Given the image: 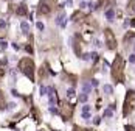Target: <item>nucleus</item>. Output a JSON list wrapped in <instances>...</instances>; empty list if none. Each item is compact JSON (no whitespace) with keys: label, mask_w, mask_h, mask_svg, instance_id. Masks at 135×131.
Wrapping results in <instances>:
<instances>
[{"label":"nucleus","mask_w":135,"mask_h":131,"mask_svg":"<svg viewBox=\"0 0 135 131\" xmlns=\"http://www.w3.org/2000/svg\"><path fill=\"white\" fill-rule=\"evenodd\" d=\"M112 77L117 83H121L124 80V61L121 56H117L112 64Z\"/></svg>","instance_id":"nucleus-1"},{"label":"nucleus","mask_w":135,"mask_h":131,"mask_svg":"<svg viewBox=\"0 0 135 131\" xmlns=\"http://www.w3.org/2000/svg\"><path fill=\"white\" fill-rule=\"evenodd\" d=\"M19 69H20V72L23 75H27L31 81L34 80V63H33V59H30V58L20 59L19 61Z\"/></svg>","instance_id":"nucleus-2"},{"label":"nucleus","mask_w":135,"mask_h":131,"mask_svg":"<svg viewBox=\"0 0 135 131\" xmlns=\"http://www.w3.org/2000/svg\"><path fill=\"white\" fill-rule=\"evenodd\" d=\"M53 5H54L53 0H41L39 6H37V13L42 16H48L53 11Z\"/></svg>","instance_id":"nucleus-3"},{"label":"nucleus","mask_w":135,"mask_h":131,"mask_svg":"<svg viewBox=\"0 0 135 131\" xmlns=\"http://www.w3.org/2000/svg\"><path fill=\"white\" fill-rule=\"evenodd\" d=\"M135 106V92L133 90H129V95L126 97V102H124V109H123V114L127 116L129 112H132Z\"/></svg>","instance_id":"nucleus-4"},{"label":"nucleus","mask_w":135,"mask_h":131,"mask_svg":"<svg viewBox=\"0 0 135 131\" xmlns=\"http://www.w3.org/2000/svg\"><path fill=\"white\" fill-rule=\"evenodd\" d=\"M104 37H106V42H107V47L110 50H115L117 48V39H115V34L110 28H106L104 30Z\"/></svg>","instance_id":"nucleus-5"},{"label":"nucleus","mask_w":135,"mask_h":131,"mask_svg":"<svg viewBox=\"0 0 135 131\" xmlns=\"http://www.w3.org/2000/svg\"><path fill=\"white\" fill-rule=\"evenodd\" d=\"M61 116H62L65 120H68V119L73 116V106L68 105V103H61Z\"/></svg>","instance_id":"nucleus-6"},{"label":"nucleus","mask_w":135,"mask_h":131,"mask_svg":"<svg viewBox=\"0 0 135 131\" xmlns=\"http://www.w3.org/2000/svg\"><path fill=\"white\" fill-rule=\"evenodd\" d=\"M16 13H17V16H25V14L28 13V8H27V5H25V3H20V5L17 6Z\"/></svg>","instance_id":"nucleus-7"},{"label":"nucleus","mask_w":135,"mask_h":131,"mask_svg":"<svg viewBox=\"0 0 135 131\" xmlns=\"http://www.w3.org/2000/svg\"><path fill=\"white\" fill-rule=\"evenodd\" d=\"M90 109H92V108H90L89 105H84V106H82V119H84V120H89V119H90Z\"/></svg>","instance_id":"nucleus-8"},{"label":"nucleus","mask_w":135,"mask_h":131,"mask_svg":"<svg viewBox=\"0 0 135 131\" xmlns=\"http://www.w3.org/2000/svg\"><path fill=\"white\" fill-rule=\"evenodd\" d=\"M106 17H107V21H110V22H112L113 19H115V11H113L112 8H110V9H107V11H106Z\"/></svg>","instance_id":"nucleus-9"},{"label":"nucleus","mask_w":135,"mask_h":131,"mask_svg":"<svg viewBox=\"0 0 135 131\" xmlns=\"http://www.w3.org/2000/svg\"><path fill=\"white\" fill-rule=\"evenodd\" d=\"M81 17H84V14L81 13V11H76L73 16H71V21H75V22H78V21H81Z\"/></svg>","instance_id":"nucleus-10"},{"label":"nucleus","mask_w":135,"mask_h":131,"mask_svg":"<svg viewBox=\"0 0 135 131\" xmlns=\"http://www.w3.org/2000/svg\"><path fill=\"white\" fill-rule=\"evenodd\" d=\"M129 11L132 13V14H135V0H129Z\"/></svg>","instance_id":"nucleus-11"},{"label":"nucleus","mask_w":135,"mask_h":131,"mask_svg":"<svg viewBox=\"0 0 135 131\" xmlns=\"http://www.w3.org/2000/svg\"><path fill=\"white\" fill-rule=\"evenodd\" d=\"M104 92L107 94V95H110V94H113V87L110 84H104Z\"/></svg>","instance_id":"nucleus-12"},{"label":"nucleus","mask_w":135,"mask_h":131,"mask_svg":"<svg viewBox=\"0 0 135 131\" xmlns=\"http://www.w3.org/2000/svg\"><path fill=\"white\" fill-rule=\"evenodd\" d=\"M5 105H6V102H5V97H3L2 90H0V108H5Z\"/></svg>","instance_id":"nucleus-13"},{"label":"nucleus","mask_w":135,"mask_h":131,"mask_svg":"<svg viewBox=\"0 0 135 131\" xmlns=\"http://www.w3.org/2000/svg\"><path fill=\"white\" fill-rule=\"evenodd\" d=\"M112 116H113V109L107 108V109L104 111V117H112Z\"/></svg>","instance_id":"nucleus-14"},{"label":"nucleus","mask_w":135,"mask_h":131,"mask_svg":"<svg viewBox=\"0 0 135 131\" xmlns=\"http://www.w3.org/2000/svg\"><path fill=\"white\" fill-rule=\"evenodd\" d=\"M20 28H22V31H23V33H28V30H30V25H28L27 22H22Z\"/></svg>","instance_id":"nucleus-15"},{"label":"nucleus","mask_w":135,"mask_h":131,"mask_svg":"<svg viewBox=\"0 0 135 131\" xmlns=\"http://www.w3.org/2000/svg\"><path fill=\"white\" fill-rule=\"evenodd\" d=\"M67 97H68V98H73V97H75V89H68V90H67Z\"/></svg>","instance_id":"nucleus-16"},{"label":"nucleus","mask_w":135,"mask_h":131,"mask_svg":"<svg viewBox=\"0 0 135 131\" xmlns=\"http://www.w3.org/2000/svg\"><path fill=\"white\" fill-rule=\"evenodd\" d=\"M79 102H82V103L87 102V94H82V95H79Z\"/></svg>","instance_id":"nucleus-17"},{"label":"nucleus","mask_w":135,"mask_h":131,"mask_svg":"<svg viewBox=\"0 0 135 131\" xmlns=\"http://www.w3.org/2000/svg\"><path fill=\"white\" fill-rule=\"evenodd\" d=\"M6 27V22L3 21V19H0V28H5Z\"/></svg>","instance_id":"nucleus-18"},{"label":"nucleus","mask_w":135,"mask_h":131,"mask_svg":"<svg viewBox=\"0 0 135 131\" xmlns=\"http://www.w3.org/2000/svg\"><path fill=\"white\" fill-rule=\"evenodd\" d=\"M36 27L39 28V30H44V24H42V22H37V24H36Z\"/></svg>","instance_id":"nucleus-19"},{"label":"nucleus","mask_w":135,"mask_h":131,"mask_svg":"<svg viewBox=\"0 0 135 131\" xmlns=\"http://www.w3.org/2000/svg\"><path fill=\"white\" fill-rule=\"evenodd\" d=\"M16 106H17V105H16V103H9V105H8V109H9V111H11V109H14V108H16Z\"/></svg>","instance_id":"nucleus-20"},{"label":"nucleus","mask_w":135,"mask_h":131,"mask_svg":"<svg viewBox=\"0 0 135 131\" xmlns=\"http://www.w3.org/2000/svg\"><path fill=\"white\" fill-rule=\"evenodd\" d=\"M100 122H101V117H95V120H93V123H95V125H98Z\"/></svg>","instance_id":"nucleus-21"},{"label":"nucleus","mask_w":135,"mask_h":131,"mask_svg":"<svg viewBox=\"0 0 135 131\" xmlns=\"http://www.w3.org/2000/svg\"><path fill=\"white\" fill-rule=\"evenodd\" d=\"M3 75H5V70H3L2 67H0V80H2V78H3Z\"/></svg>","instance_id":"nucleus-22"},{"label":"nucleus","mask_w":135,"mask_h":131,"mask_svg":"<svg viewBox=\"0 0 135 131\" xmlns=\"http://www.w3.org/2000/svg\"><path fill=\"white\" fill-rule=\"evenodd\" d=\"M129 61H130V63H135V55H132V56H130Z\"/></svg>","instance_id":"nucleus-23"},{"label":"nucleus","mask_w":135,"mask_h":131,"mask_svg":"<svg viewBox=\"0 0 135 131\" xmlns=\"http://www.w3.org/2000/svg\"><path fill=\"white\" fill-rule=\"evenodd\" d=\"M126 131H135V129H133L132 126H126Z\"/></svg>","instance_id":"nucleus-24"}]
</instances>
